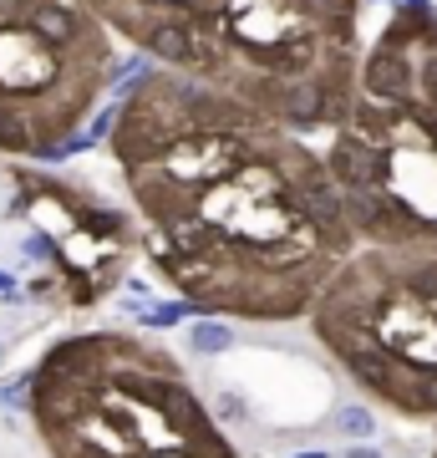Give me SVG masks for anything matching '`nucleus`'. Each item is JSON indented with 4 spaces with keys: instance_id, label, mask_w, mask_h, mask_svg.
<instances>
[{
    "instance_id": "f257e3e1",
    "label": "nucleus",
    "mask_w": 437,
    "mask_h": 458,
    "mask_svg": "<svg viewBox=\"0 0 437 458\" xmlns=\"http://www.w3.org/2000/svg\"><path fill=\"white\" fill-rule=\"evenodd\" d=\"M143 255L189 316L306 321L357 234L306 132L143 66L107 132Z\"/></svg>"
},
{
    "instance_id": "f03ea898",
    "label": "nucleus",
    "mask_w": 437,
    "mask_h": 458,
    "mask_svg": "<svg viewBox=\"0 0 437 458\" xmlns=\"http://www.w3.org/2000/svg\"><path fill=\"white\" fill-rule=\"evenodd\" d=\"M147 66L331 132L357 98L361 0H81Z\"/></svg>"
},
{
    "instance_id": "7ed1b4c3",
    "label": "nucleus",
    "mask_w": 437,
    "mask_h": 458,
    "mask_svg": "<svg viewBox=\"0 0 437 458\" xmlns=\"http://www.w3.org/2000/svg\"><path fill=\"white\" fill-rule=\"evenodd\" d=\"M325 174L357 245L437 255V5L391 0L387 26L361 51L357 98Z\"/></svg>"
},
{
    "instance_id": "20e7f679",
    "label": "nucleus",
    "mask_w": 437,
    "mask_h": 458,
    "mask_svg": "<svg viewBox=\"0 0 437 458\" xmlns=\"http://www.w3.org/2000/svg\"><path fill=\"white\" fill-rule=\"evenodd\" d=\"M46 458H240L194 377L138 331H77L26 372Z\"/></svg>"
},
{
    "instance_id": "39448f33",
    "label": "nucleus",
    "mask_w": 437,
    "mask_h": 458,
    "mask_svg": "<svg viewBox=\"0 0 437 458\" xmlns=\"http://www.w3.org/2000/svg\"><path fill=\"white\" fill-rule=\"evenodd\" d=\"M306 321L366 403L437 423V255L357 245Z\"/></svg>"
},
{
    "instance_id": "423d86ee",
    "label": "nucleus",
    "mask_w": 437,
    "mask_h": 458,
    "mask_svg": "<svg viewBox=\"0 0 437 458\" xmlns=\"http://www.w3.org/2000/svg\"><path fill=\"white\" fill-rule=\"evenodd\" d=\"M117 82V36L81 0H0V153L56 164Z\"/></svg>"
},
{
    "instance_id": "0eeeda50",
    "label": "nucleus",
    "mask_w": 437,
    "mask_h": 458,
    "mask_svg": "<svg viewBox=\"0 0 437 458\" xmlns=\"http://www.w3.org/2000/svg\"><path fill=\"white\" fill-rule=\"evenodd\" d=\"M16 199L11 214L31 225L26 255L46 265V276L31 280V295H62L66 306H97L128 280L143 234L138 219L87 189L77 179H56L41 168H16Z\"/></svg>"
},
{
    "instance_id": "6e6552de",
    "label": "nucleus",
    "mask_w": 437,
    "mask_h": 458,
    "mask_svg": "<svg viewBox=\"0 0 437 458\" xmlns=\"http://www.w3.org/2000/svg\"><path fill=\"white\" fill-rule=\"evenodd\" d=\"M189 342H194L198 357H224L229 342H234V331H229V321H219V316H194Z\"/></svg>"
},
{
    "instance_id": "1a4fd4ad",
    "label": "nucleus",
    "mask_w": 437,
    "mask_h": 458,
    "mask_svg": "<svg viewBox=\"0 0 437 458\" xmlns=\"http://www.w3.org/2000/svg\"><path fill=\"white\" fill-rule=\"evenodd\" d=\"M336 428L346 433V438H372V433H376V423H372V412H366V408H340L336 412Z\"/></svg>"
},
{
    "instance_id": "9d476101",
    "label": "nucleus",
    "mask_w": 437,
    "mask_h": 458,
    "mask_svg": "<svg viewBox=\"0 0 437 458\" xmlns=\"http://www.w3.org/2000/svg\"><path fill=\"white\" fill-rule=\"evenodd\" d=\"M183 316H189V306H183V301H168V306H153V311H143V327L168 331V327H179Z\"/></svg>"
},
{
    "instance_id": "9b49d317",
    "label": "nucleus",
    "mask_w": 437,
    "mask_h": 458,
    "mask_svg": "<svg viewBox=\"0 0 437 458\" xmlns=\"http://www.w3.org/2000/svg\"><path fill=\"white\" fill-rule=\"evenodd\" d=\"M219 412H224V418H234V412H244V403H240V397H224V403H219Z\"/></svg>"
},
{
    "instance_id": "f8f14e48",
    "label": "nucleus",
    "mask_w": 437,
    "mask_h": 458,
    "mask_svg": "<svg viewBox=\"0 0 437 458\" xmlns=\"http://www.w3.org/2000/svg\"><path fill=\"white\" fill-rule=\"evenodd\" d=\"M0 295H11V301H16V276H5V270H0Z\"/></svg>"
},
{
    "instance_id": "ddd939ff",
    "label": "nucleus",
    "mask_w": 437,
    "mask_h": 458,
    "mask_svg": "<svg viewBox=\"0 0 437 458\" xmlns=\"http://www.w3.org/2000/svg\"><path fill=\"white\" fill-rule=\"evenodd\" d=\"M346 458H382V454H376V448H361V443H357V448H346Z\"/></svg>"
},
{
    "instance_id": "4468645a",
    "label": "nucleus",
    "mask_w": 437,
    "mask_h": 458,
    "mask_svg": "<svg viewBox=\"0 0 437 458\" xmlns=\"http://www.w3.org/2000/svg\"><path fill=\"white\" fill-rule=\"evenodd\" d=\"M295 458H325V454H295Z\"/></svg>"
},
{
    "instance_id": "2eb2a0df",
    "label": "nucleus",
    "mask_w": 437,
    "mask_h": 458,
    "mask_svg": "<svg viewBox=\"0 0 437 458\" xmlns=\"http://www.w3.org/2000/svg\"><path fill=\"white\" fill-rule=\"evenodd\" d=\"M433 458H437V438H433Z\"/></svg>"
}]
</instances>
